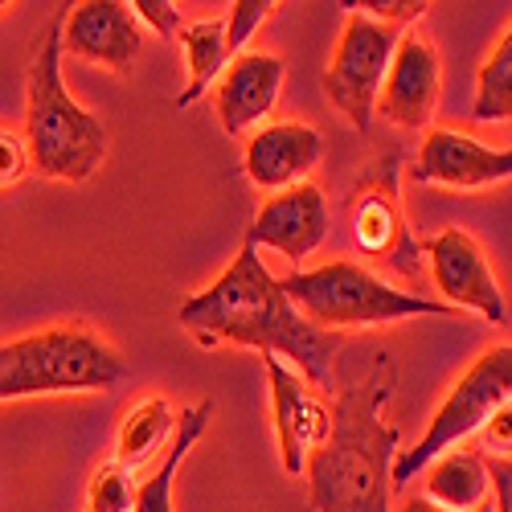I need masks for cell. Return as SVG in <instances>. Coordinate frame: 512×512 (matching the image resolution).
I'll return each instance as SVG.
<instances>
[{
    "label": "cell",
    "instance_id": "obj_7",
    "mask_svg": "<svg viewBox=\"0 0 512 512\" xmlns=\"http://www.w3.org/2000/svg\"><path fill=\"white\" fill-rule=\"evenodd\" d=\"M398 37H402V29L377 25V21L349 9L345 29H340V41L332 50V62L324 70L328 103L345 115L361 136L373 127V103H377V91H381V78H386V70H390Z\"/></svg>",
    "mask_w": 512,
    "mask_h": 512
},
{
    "label": "cell",
    "instance_id": "obj_15",
    "mask_svg": "<svg viewBox=\"0 0 512 512\" xmlns=\"http://www.w3.org/2000/svg\"><path fill=\"white\" fill-rule=\"evenodd\" d=\"M324 160V136L312 123L300 119H283V123H267L259 127L242 152V168L246 177L267 189V193H283L291 185H304Z\"/></svg>",
    "mask_w": 512,
    "mask_h": 512
},
{
    "label": "cell",
    "instance_id": "obj_6",
    "mask_svg": "<svg viewBox=\"0 0 512 512\" xmlns=\"http://www.w3.org/2000/svg\"><path fill=\"white\" fill-rule=\"evenodd\" d=\"M512 398V345L500 340L488 353H480L472 361V369H463V377L451 386V394L443 398V406L435 410L431 426L418 435L414 447H406L394 467H390V484L406 488L414 476H422L443 451L463 447L472 435L484 431V422L504 410Z\"/></svg>",
    "mask_w": 512,
    "mask_h": 512
},
{
    "label": "cell",
    "instance_id": "obj_5",
    "mask_svg": "<svg viewBox=\"0 0 512 512\" xmlns=\"http://www.w3.org/2000/svg\"><path fill=\"white\" fill-rule=\"evenodd\" d=\"M279 291L291 300V308L308 324H316L320 332L377 328V324H394V320H410V316H459L447 304L422 300V295H410V291L386 283L381 275H373L369 267H361L353 259H332L324 267L291 271L287 279H279Z\"/></svg>",
    "mask_w": 512,
    "mask_h": 512
},
{
    "label": "cell",
    "instance_id": "obj_8",
    "mask_svg": "<svg viewBox=\"0 0 512 512\" xmlns=\"http://www.w3.org/2000/svg\"><path fill=\"white\" fill-rule=\"evenodd\" d=\"M398 168H402L398 152H386L365 168V177L349 201L353 205L349 226H353V242L365 259H386L406 275V271H414L418 246L410 242V226H406V213H402Z\"/></svg>",
    "mask_w": 512,
    "mask_h": 512
},
{
    "label": "cell",
    "instance_id": "obj_14",
    "mask_svg": "<svg viewBox=\"0 0 512 512\" xmlns=\"http://www.w3.org/2000/svg\"><path fill=\"white\" fill-rule=\"evenodd\" d=\"M267 386H271V418H275V439L283 455L287 476H304L308 455L328 435V402H320L308 381L295 373L283 357H263Z\"/></svg>",
    "mask_w": 512,
    "mask_h": 512
},
{
    "label": "cell",
    "instance_id": "obj_4",
    "mask_svg": "<svg viewBox=\"0 0 512 512\" xmlns=\"http://www.w3.org/2000/svg\"><path fill=\"white\" fill-rule=\"evenodd\" d=\"M127 377L119 349L91 328L62 324L0 345V402L37 394H99Z\"/></svg>",
    "mask_w": 512,
    "mask_h": 512
},
{
    "label": "cell",
    "instance_id": "obj_3",
    "mask_svg": "<svg viewBox=\"0 0 512 512\" xmlns=\"http://www.w3.org/2000/svg\"><path fill=\"white\" fill-rule=\"evenodd\" d=\"M62 21H66V5L50 17L46 33L37 37V54L25 78V148L37 173H46L50 181L82 185L103 168L111 132L95 111H87L66 91Z\"/></svg>",
    "mask_w": 512,
    "mask_h": 512
},
{
    "label": "cell",
    "instance_id": "obj_23",
    "mask_svg": "<svg viewBox=\"0 0 512 512\" xmlns=\"http://www.w3.org/2000/svg\"><path fill=\"white\" fill-rule=\"evenodd\" d=\"M275 13H279V5H271V0H234L230 13L222 17V25H226V54L230 58L246 54L254 33H259Z\"/></svg>",
    "mask_w": 512,
    "mask_h": 512
},
{
    "label": "cell",
    "instance_id": "obj_17",
    "mask_svg": "<svg viewBox=\"0 0 512 512\" xmlns=\"http://www.w3.org/2000/svg\"><path fill=\"white\" fill-rule=\"evenodd\" d=\"M422 496L447 512H476L492 500L488 455L480 447H451L422 472Z\"/></svg>",
    "mask_w": 512,
    "mask_h": 512
},
{
    "label": "cell",
    "instance_id": "obj_20",
    "mask_svg": "<svg viewBox=\"0 0 512 512\" xmlns=\"http://www.w3.org/2000/svg\"><path fill=\"white\" fill-rule=\"evenodd\" d=\"M181 46H185V62H189V82L177 95V107H193L201 95H209V87L222 78V70L230 66L226 54V25L222 17H205L193 25H181Z\"/></svg>",
    "mask_w": 512,
    "mask_h": 512
},
{
    "label": "cell",
    "instance_id": "obj_10",
    "mask_svg": "<svg viewBox=\"0 0 512 512\" xmlns=\"http://www.w3.org/2000/svg\"><path fill=\"white\" fill-rule=\"evenodd\" d=\"M439 95H443L439 50L431 46V37L406 29L398 37V46H394L386 78H381L373 115H381L386 123L402 127V132H418V127H426L435 119Z\"/></svg>",
    "mask_w": 512,
    "mask_h": 512
},
{
    "label": "cell",
    "instance_id": "obj_16",
    "mask_svg": "<svg viewBox=\"0 0 512 512\" xmlns=\"http://www.w3.org/2000/svg\"><path fill=\"white\" fill-rule=\"evenodd\" d=\"M287 82V62L279 54H238L230 58V66L218 78V91H213V107H218L222 132L226 136H246L250 127H259L283 95Z\"/></svg>",
    "mask_w": 512,
    "mask_h": 512
},
{
    "label": "cell",
    "instance_id": "obj_21",
    "mask_svg": "<svg viewBox=\"0 0 512 512\" xmlns=\"http://www.w3.org/2000/svg\"><path fill=\"white\" fill-rule=\"evenodd\" d=\"M472 119H480V123H508L512 119V33L508 29L480 66Z\"/></svg>",
    "mask_w": 512,
    "mask_h": 512
},
{
    "label": "cell",
    "instance_id": "obj_28",
    "mask_svg": "<svg viewBox=\"0 0 512 512\" xmlns=\"http://www.w3.org/2000/svg\"><path fill=\"white\" fill-rule=\"evenodd\" d=\"M390 512H447V508L431 504L426 496H402V504H398V508H390ZM476 512H496V508H492V500H488V504H480Z\"/></svg>",
    "mask_w": 512,
    "mask_h": 512
},
{
    "label": "cell",
    "instance_id": "obj_19",
    "mask_svg": "<svg viewBox=\"0 0 512 512\" xmlns=\"http://www.w3.org/2000/svg\"><path fill=\"white\" fill-rule=\"evenodd\" d=\"M177 431V406L152 394L144 402H136L127 410V418L119 422V435H115V463H123L127 472L132 467H144L160 447H168Z\"/></svg>",
    "mask_w": 512,
    "mask_h": 512
},
{
    "label": "cell",
    "instance_id": "obj_26",
    "mask_svg": "<svg viewBox=\"0 0 512 512\" xmlns=\"http://www.w3.org/2000/svg\"><path fill=\"white\" fill-rule=\"evenodd\" d=\"M29 173V148H25V136L0 127V189H13L21 185Z\"/></svg>",
    "mask_w": 512,
    "mask_h": 512
},
{
    "label": "cell",
    "instance_id": "obj_9",
    "mask_svg": "<svg viewBox=\"0 0 512 512\" xmlns=\"http://www.w3.org/2000/svg\"><path fill=\"white\" fill-rule=\"evenodd\" d=\"M418 250L431 259V279L439 287V295L447 300V308L455 312H480L492 324H508V304L504 291L484 259L480 242L467 230H443L435 238H422Z\"/></svg>",
    "mask_w": 512,
    "mask_h": 512
},
{
    "label": "cell",
    "instance_id": "obj_11",
    "mask_svg": "<svg viewBox=\"0 0 512 512\" xmlns=\"http://www.w3.org/2000/svg\"><path fill=\"white\" fill-rule=\"evenodd\" d=\"M324 238H328V201L316 181L271 193L246 230V246L283 254L295 271H304V259H312L324 246Z\"/></svg>",
    "mask_w": 512,
    "mask_h": 512
},
{
    "label": "cell",
    "instance_id": "obj_29",
    "mask_svg": "<svg viewBox=\"0 0 512 512\" xmlns=\"http://www.w3.org/2000/svg\"><path fill=\"white\" fill-rule=\"evenodd\" d=\"M9 9H13V5H9V0H0V17H5V13H9Z\"/></svg>",
    "mask_w": 512,
    "mask_h": 512
},
{
    "label": "cell",
    "instance_id": "obj_13",
    "mask_svg": "<svg viewBox=\"0 0 512 512\" xmlns=\"http://www.w3.org/2000/svg\"><path fill=\"white\" fill-rule=\"evenodd\" d=\"M410 177L418 185H439V189H488L512 177V152L488 148L455 127H435L422 140Z\"/></svg>",
    "mask_w": 512,
    "mask_h": 512
},
{
    "label": "cell",
    "instance_id": "obj_22",
    "mask_svg": "<svg viewBox=\"0 0 512 512\" xmlns=\"http://www.w3.org/2000/svg\"><path fill=\"white\" fill-rule=\"evenodd\" d=\"M136 480L123 463L107 459L95 467V476L87 484V512H132Z\"/></svg>",
    "mask_w": 512,
    "mask_h": 512
},
{
    "label": "cell",
    "instance_id": "obj_27",
    "mask_svg": "<svg viewBox=\"0 0 512 512\" xmlns=\"http://www.w3.org/2000/svg\"><path fill=\"white\" fill-rule=\"evenodd\" d=\"M484 443H488V451L496 455V459H508V447H512V410L504 406V410H496L488 422H484Z\"/></svg>",
    "mask_w": 512,
    "mask_h": 512
},
{
    "label": "cell",
    "instance_id": "obj_2",
    "mask_svg": "<svg viewBox=\"0 0 512 512\" xmlns=\"http://www.w3.org/2000/svg\"><path fill=\"white\" fill-rule=\"evenodd\" d=\"M398 390V361L377 353L373 373L345 386L328 406V435L308 455V504L312 512H390V467L402 435L386 422V402Z\"/></svg>",
    "mask_w": 512,
    "mask_h": 512
},
{
    "label": "cell",
    "instance_id": "obj_12",
    "mask_svg": "<svg viewBox=\"0 0 512 512\" xmlns=\"http://www.w3.org/2000/svg\"><path fill=\"white\" fill-rule=\"evenodd\" d=\"M62 54H74L78 62L107 66L111 74H132L136 58L144 54V25L136 21L132 5H123V0L66 5Z\"/></svg>",
    "mask_w": 512,
    "mask_h": 512
},
{
    "label": "cell",
    "instance_id": "obj_18",
    "mask_svg": "<svg viewBox=\"0 0 512 512\" xmlns=\"http://www.w3.org/2000/svg\"><path fill=\"white\" fill-rule=\"evenodd\" d=\"M209 422H213V402H193L177 414V435L168 439L156 472L144 476L136 484V496H132V512H177V500H173V484H177V472L185 467L189 451L209 435Z\"/></svg>",
    "mask_w": 512,
    "mask_h": 512
},
{
    "label": "cell",
    "instance_id": "obj_1",
    "mask_svg": "<svg viewBox=\"0 0 512 512\" xmlns=\"http://www.w3.org/2000/svg\"><path fill=\"white\" fill-rule=\"evenodd\" d=\"M177 324L197 336V345H238L259 349L263 357H283L312 386H332V361L340 336L308 324L279 291V279L267 271L263 254L246 246L205 291L189 295L177 308Z\"/></svg>",
    "mask_w": 512,
    "mask_h": 512
},
{
    "label": "cell",
    "instance_id": "obj_24",
    "mask_svg": "<svg viewBox=\"0 0 512 512\" xmlns=\"http://www.w3.org/2000/svg\"><path fill=\"white\" fill-rule=\"evenodd\" d=\"M377 25H390V29H414V21H422L426 13H431V5L426 0H357V5H345Z\"/></svg>",
    "mask_w": 512,
    "mask_h": 512
},
{
    "label": "cell",
    "instance_id": "obj_25",
    "mask_svg": "<svg viewBox=\"0 0 512 512\" xmlns=\"http://www.w3.org/2000/svg\"><path fill=\"white\" fill-rule=\"evenodd\" d=\"M132 13H136V21H140L144 29H152L156 37L177 41V33H181V9L173 5V0H136Z\"/></svg>",
    "mask_w": 512,
    "mask_h": 512
}]
</instances>
